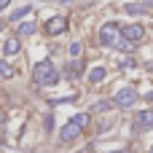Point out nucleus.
<instances>
[{
	"mask_svg": "<svg viewBox=\"0 0 153 153\" xmlns=\"http://www.w3.org/2000/svg\"><path fill=\"white\" fill-rule=\"evenodd\" d=\"M148 3H151V5H153V0H148Z\"/></svg>",
	"mask_w": 153,
	"mask_h": 153,
	"instance_id": "obj_22",
	"label": "nucleus"
},
{
	"mask_svg": "<svg viewBox=\"0 0 153 153\" xmlns=\"http://www.w3.org/2000/svg\"><path fill=\"white\" fill-rule=\"evenodd\" d=\"M8 3H11V0H0V11H3V8H8Z\"/></svg>",
	"mask_w": 153,
	"mask_h": 153,
	"instance_id": "obj_18",
	"label": "nucleus"
},
{
	"mask_svg": "<svg viewBox=\"0 0 153 153\" xmlns=\"http://www.w3.org/2000/svg\"><path fill=\"white\" fill-rule=\"evenodd\" d=\"M73 124L81 126V129H86V126H89V116H86V113H78V116H73Z\"/></svg>",
	"mask_w": 153,
	"mask_h": 153,
	"instance_id": "obj_14",
	"label": "nucleus"
},
{
	"mask_svg": "<svg viewBox=\"0 0 153 153\" xmlns=\"http://www.w3.org/2000/svg\"><path fill=\"white\" fill-rule=\"evenodd\" d=\"M118 153H124V151H118Z\"/></svg>",
	"mask_w": 153,
	"mask_h": 153,
	"instance_id": "obj_24",
	"label": "nucleus"
},
{
	"mask_svg": "<svg viewBox=\"0 0 153 153\" xmlns=\"http://www.w3.org/2000/svg\"><path fill=\"white\" fill-rule=\"evenodd\" d=\"M145 70H148V73H153V62H148V65H145Z\"/></svg>",
	"mask_w": 153,
	"mask_h": 153,
	"instance_id": "obj_19",
	"label": "nucleus"
},
{
	"mask_svg": "<svg viewBox=\"0 0 153 153\" xmlns=\"http://www.w3.org/2000/svg\"><path fill=\"white\" fill-rule=\"evenodd\" d=\"M121 35L126 38V43H140L145 38V30L140 24H126V27H121Z\"/></svg>",
	"mask_w": 153,
	"mask_h": 153,
	"instance_id": "obj_5",
	"label": "nucleus"
},
{
	"mask_svg": "<svg viewBox=\"0 0 153 153\" xmlns=\"http://www.w3.org/2000/svg\"><path fill=\"white\" fill-rule=\"evenodd\" d=\"M13 73H16V70H13V65H8V62H3V59H0V78H13Z\"/></svg>",
	"mask_w": 153,
	"mask_h": 153,
	"instance_id": "obj_13",
	"label": "nucleus"
},
{
	"mask_svg": "<svg viewBox=\"0 0 153 153\" xmlns=\"http://www.w3.org/2000/svg\"><path fill=\"white\" fill-rule=\"evenodd\" d=\"M81 51H83V46H81L78 40H75V43H70V56H73V59H78V56H81Z\"/></svg>",
	"mask_w": 153,
	"mask_h": 153,
	"instance_id": "obj_15",
	"label": "nucleus"
},
{
	"mask_svg": "<svg viewBox=\"0 0 153 153\" xmlns=\"http://www.w3.org/2000/svg\"><path fill=\"white\" fill-rule=\"evenodd\" d=\"M78 137H81V126H75L73 121L59 129V140H62V143H73V140H78Z\"/></svg>",
	"mask_w": 153,
	"mask_h": 153,
	"instance_id": "obj_6",
	"label": "nucleus"
},
{
	"mask_svg": "<svg viewBox=\"0 0 153 153\" xmlns=\"http://www.w3.org/2000/svg\"><path fill=\"white\" fill-rule=\"evenodd\" d=\"M137 124H140L143 129H151V126H153V110H143V113H137Z\"/></svg>",
	"mask_w": 153,
	"mask_h": 153,
	"instance_id": "obj_8",
	"label": "nucleus"
},
{
	"mask_svg": "<svg viewBox=\"0 0 153 153\" xmlns=\"http://www.w3.org/2000/svg\"><path fill=\"white\" fill-rule=\"evenodd\" d=\"M35 30H38V24H35V22H24V24H19V30H16V32H19V35H32Z\"/></svg>",
	"mask_w": 153,
	"mask_h": 153,
	"instance_id": "obj_12",
	"label": "nucleus"
},
{
	"mask_svg": "<svg viewBox=\"0 0 153 153\" xmlns=\"http://www.w3.org/2000/svg\"><path fill=\"white\" fill-rule=\"evenodd\" d=\"M110 105H113V102H97V105H94L91 110H94V113H100V110H108Z\"/></svg>",
	"mask_w": 153,
	"mask_h": 153,
	"instance_id": "obj_16",
	"label": "nucleus"
},
{
	"mask_svg": "<svg viewBox=\"0 0 153 153\" xmlns=\"http://www.w3.org/2000/svg\"><path fill=\"white\" fill-rule=\"evenodd\" d=\"M118 35H121V24H118V22H108V24L100 30V43H102V46H116Z\"/></svg>",
	"mask_w": 153,
	"mask_h": 153,
	"instance_id": "obj_2",
	"label": "nucleus"
},
{
	"mask_svg": "<svg viewBox=\"0 0 153 153\" xmlns=\"http://www.w3.org/2000/svg\"><path fill=\"white\" fill-rule=\"evenodd\" d=\"M0 32H3V22H0Z\"/></svg>",
	"mask_w": 153,
	"mask_h": 153,
	"instance_id": "obj_21",
	"label": "nucleus"
},
{
	"mask_svg": "<svg viewBox=\"0 0 153 153\" xmlns=\"http://www.w3.org/2000/svg\"><path fill=\"white\" fill-rule=\"evenodd\" d=\"M62 3H67V0H62Z\"/></svg>",
	"mask_w": 153,
	"mask_h": 153,
	"instance_id": "obj_23",
	"label": "nucleus"
},
{
	"mask_svg": "<svg viewBox=\"0 0 153 153\" xmlns=\"http://www.w3.org/2000/svg\"><path fill=\"white\" fill-rule=\"evenodd\" d=\"M5 129V113H0V132Z\"/></svg>",
	"mask_w": 153,
	"mask_h": 153,
	"instance_id": "obj_17",
	"label": "nucleus"
},
{
	"mask_svg": "<svg viewBox=\"0 0 153 153\" xmlns=\"http://www.w3.org/2000/svg\"><path fill=\"white\" fill-rule=\"evenodd\" d=\"M22 51V40L13 35V38H5V43H3V54H8V56H13V54H19Z\"/></svg>",
	"mask_w": 153,
	"mask_h": 153,
	"instance_id": "obj_7",
	"label": "nucleus"
},
{
	"mask_svg": "<svg viewBox=\"0 0 153 153\" xmlns=\"http://www.w3.org/2000/svg\"><path fill=\"white\" fill-rule=\"evenodd\" d=\"M67 27H70L67 16H51V19L43 24L46 35H62V32H67Z\"/></svg>",
	"mask_w": 153,
	"mask_h": 153,
	"instance_id": "obj_3",
	"label": "nucleus"
},
{
	"mask_svg": "<svg viewBox=\"0 0 153 153\" xmlns=\"http://www.w3.org/2000/svg\"><path fill=\"white\" fill-rule=\"evenodd\" d=\"M105 78H108V70H105V67H94V70L89 73V81H91V83H102Z\"/></svg>",
	"mask_w": 153,
	"mask_h": 153,
	"instance_id": "obj_9",
	"label": "nucleus"
},
{
	"mask_svg": "<svg viewBox=\"0 0 153 153\" xmlns=\"http://www.w3.org/2000/svg\"><path fill=\"white\" fill-rule=\"evenodd\" d=\"M32 81H35L38 86H54V83L59 81V70L54 67L51 59H43V62H38V65L32 67Z\"/></svg>",
	"mask_w": 153,
	"mask_h": 153,
	"instance_id": "obj_1",
	"label": "nucleus"
},
{
	"mask_svg": "<svg viewBox=\"0 0 153 153\" xmlns=\"http://www.w3.org/2000/svg\"><path fill=\"white\" fill-rule=\"evenodd\" d=\"M124 11H126V13H132V16H140V13H145V5H143V3H126V5H124Z\"/></svg>",
	"mask_w": 153,
	"mask_h": 153,
	"instance_id": "obj_10",
	"label": "nucleus"
},
{
	"mask_svg": "<svg viewBox=\"0 0 153 153\" xmlns=\"http://www.w3.org/2000/svg\"><path fill=\"white\" fill-rule=\"evenodd\" d=\"M148 100H151V102H153V89H151V91H148Z\"/></svg>",
	"mask_w": 153,
	"mask_h": 153,
	"instance_id": "obj_20",
	"label": "nucleus"
},
{
	"mask_svg": "<svg viewBox=\"0 0 153 153\" xmlns=\"http://www.w3.org/2000/svg\"><path fill=\"white\" fill-rule=\"evenodd\" d=\"M148 153H153V151H148Z\"/></svg>",
	"mask_w": 153,
	"mask_h": 153,
	"instance_id": "obj_25",
	"label": "nucleus"
},
{
	"mask_svg": "<svg viewBox=\"0 0 153 153\" xmlns=\"http://www.w3.org/2000/svg\"><path fill=\"white\" fill-rule=\"evenodd\" d=\"M30 11H32L30 5H22V8H16V11H11V22H19V19H24Z\"/></svg>",
	"mask_w": 153,
	"mask_h": 153,
	"instance_id": "obj_11",
	"label": "nucleus"
},
{
	"mask_svg": "<svg viewBox=\"0 0 153 153\" xmlns=\"http://www.w3.org/2000/svg\"><path fill=\"white\" fill-rule=\"evenodd\" d=\"M113 102H116L118 108H134V102H137V91H134L132 86H126V89H121V91L113 97Z\"/></svg>",
	"mask_w": 153,
	"mask_h": 153,
	"instance_id": "obj_4",
	"label": "nucleus"
}]
</instances>
